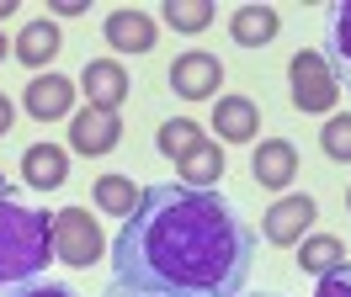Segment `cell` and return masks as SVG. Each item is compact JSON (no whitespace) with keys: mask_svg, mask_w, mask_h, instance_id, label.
<instances>
[{"mask_svg":"<svg viewBox=\"0 0 351 297\" xmlns=\"http://www.w3.org/2000/svg\"><path fill=\"white\" fill-rule=\"evenodd\" d=\"M256 233L223 191L149 186L112 244V281L176 297H240Z\"/></svg>","mask_w":351,"mask_h":297,"instance_id":"cell-1","label":"cell"},{"mask_svg":"<svg viewBox=\"0 0 351 297\" xmlns=\"http://www.w3.org/2000/svg\"><path fill=\"white\" fill-rule=\"evenodd\" d=\"M53 255V223L22 202H0V287H27Z\"/></svg>","mask_w":351,"mask_h":297,"instance_id":"cell-2","label":"cell"},{"mask_svg":"<svg viewBox=\"0 0 351 297\" xmlns=\"http://www.w3.org/2000/svg\"><path fill=\"white\" fill-rule=\"evenodd\" d=\"M287 80H293V106H298V112H330V106L341 101V85H335V75H330L325 53H314V48L293 53Z\"/></svg>","mask_w":351,"mask_h":297,"instance_id":"cell-3","label":"cell"},{"mask_svg":"<svg viewBox=\"0 0 351 297\" xmlns=\"http://www.w3.org/2000/svg\"><path fill=\"white\" fill-rule=\"evenodd\" d=\"M101 250H107V239H101V229L86 207L53 212V255L64 266H90V260H101Z\"/></svg>","mask_w":351,"mask_h":297,"instance_id":"cell-4","label":"cell"},{"mask_svg":"<svg viewBox=\"0 0 351 297\" xmlns=\"http://www.w3.org/2000/svg\"><path fill=\"white\" fill-rule=\"evenodd\" d=\"M319 218V207H314V196H304V191H293V196H277L271 207H266V244H298L308 233V223Z\"/></svg>","mask_w":351,"mask_h":297,"instance_id":"cell-5","label":"cell"},{"mask_svg":"<svg viewBox=\"0 0 351 297\" xmlns=\"http://www.w3.org/2000/svg\"><path fill=\"white\" fill-rule=\"evenodd\" d=\"M219 85H223V64L213 53H202V48H192V53H181L171 64V90L186 96V101H208Z\"/></svg>","mask_w":351,"mask_h":297,"instance_id":"cell-6","label":"cell"},{"mask_svg":"<svg viewBox=\"0 0 351 297\" xmlns=\"http://www.w3.org/2000/svg\"><path fill=\"white\" fill-rule=\"evenodd\" d=\"M123 138V122L117 112H101V106H80L75 122H69V148L75 154H112Z\"/></svg>","mask_w":351,"mask_h":297,"instance_id":"cell-7","label":"cell"},{"mask_svg":"<svg viewBox=\"0 0 351 297\" xmlns=\"http://www.w3.org/2000/svg\"><path fill=\"white\" fill-rule=\"evenodd\" d=\"M80 85H86V101L101 106V112H117V106L128 101V69L117 59H86Z\"/></svg>","mask_w":351,"mask_h":297,"instance_id":"cell-8","label":"cell"},{"mask_svg":"<svg viewBox=\"0 0 351 297\" xmlns=\"http://www.w3.org/2000/svg\"><path fill=\"white\" fill-rule=\"evenodd\" d=\"M325 64L335 85L351 90V0H335L325 11Z\"/></svg>","mask_w":351,"mask_h":297,"instance_id":"cell-9","label":"cell"},{"mask_svg":"<svg viewBox=\"0 0 351 297\" xmlns=\"http://www.w3.org/2000/svg\"><path fill=\"white\" fill-rule=\"evenodd\" d=\"M250 175H256V186L282 191L298 175V148L287 144V138H261V148L250 154Z\"/></svg>","mask_w":351,"mask_h":297,"instance_id":"cell-10","label":"cell"},{"mask_svg":"<svg viewBox=\"0 0 351 297\" xmlns=\"http://www.w3.org/2000/svg\"><path fill=\"white\" fill-rule=\"evenodd\" d=\"M213 127H219L223 144H250L256 133H261V112L250 96H219L213 106Z\"/></svg>","mask_w":351,"mask_h":297,"instance_id":"cell-11","label":"cell"},{"mask_svg":"<svg viewBox=\"0 0 351 297\" xmlns=\"http://www.w3.org/2000/svg\"><path fill=\"white\" fill-rule=\"evenodd\" d=\"M75 96H80V90H75L64 75H38V80L27 85L22 101H27V112H32L38 122H53V117H64L69 106H75Z\"/></svg>","mask_w":351,"mask_h":297,"instance_id":"cell-12","label":"cell"},{"mask_svg":"<svg viewBox=\"0 0 351 297\" xmlns=\"http://www.w3.org/2000/svg\"><path fill=\"white\" fill-rule=\"evenodd\" d=\"M101 32L117 53H149L154 48V16H144V11H112L101 21Z\"/></svg>","mask_w":351,"mask_h":297,"instance_id":"cell-13","label":"cell"},{"mask_svg":"<svg viewBox=\"0 0 351 297\" xmlns=\"http://www.w3.org/2000/svg\"><path fill=\"white\" fill-rule=\"evenodd\" d=\"M64 175H69V154H64V148L32 144V148L22 154V181H27V186L53 191V186H64Z\"/></svg>","mask_w":351,"mask_h":297,"instance_id":"cell-14","label":"cell"},{"mask_svg":"<svg viewBox=\"0 0 351 297\" xmlns=\"http://www.w3.org/2000/svg\"><path fill=\"white\" fill-rule=\"evenodd\" d=\"M229 32H234L240 48H261V42H271L282 32V16H277L271 5H240V11L229 16Z\"/></svg>","mask_w":351,"mask_h":297,"instance_id":"cell-15","label":"cell"},{"mask_svg":"<svg viewBox=\"0 0 351 297\" xmlns=\"http://www.w3.org/2000/svg\"><path fill=\"white\" fill-rule=\"evenodd\" d=\"M176 175H181V186H192V191H219L223 148L219 144H197L186 159H176Z\"/></svg>","mask_w":351,"mask_h":297,"instance_id":"cell-16","label":"cell"},{"mask_svg":"<svg viewBox=\"0 0 351 297\" xmlns=\"http://www.w3.org/2000/svg\"><path fill=\"white\" fill-rule=\"evenodd\" d=\"M11 48H16V59H22V64L43 69V64L59 53V21H48V16H43V21H27Z\"/></svg>","mask_w":351,"mask_h":297,"instance_id":"cell-17","label":"cell"},{"mask_svg":"<svg viewBox=\"0 0 351 297\" xmlns=\"http://www.w3.org/2000/svg\"><path fill=\"white\" fill-rule=\"evenodd\" d=\"M304 250H298V266H304L308 276H330L346 266V244L335 239V233H314V239H298Z\"/></svg>","mask_w":351,"mask_h":297,"instance_id":"cell-18","label":"cell"},{"mask_svg":"<svg viewBox=\"0 0 351 297\" xmlns=\"http://www.w3.org/2000/svg\"><path fill=\"white\" fill-rule=\"evenodd\" d=\"M138 196H144V191L133 186V175H101V181H96V207L107 212V218H133Z\"/></svg>","mask_w":351,"mask_h":297,"instance_id":"cell-19","label":"cell"},{"mask_svg":"<svg viewBox=\"0 0 351 297\" xmlns=\"http://www.w3.org/2000/svg\"><path fill=\"white\" fill-rule=\"evenodd\" d=\"M154 144H160V154H165V159H186V154H192L197 144H208V138H202V127H197V122L176 117V122L160 127V138H154Z\"/></svg>","mask_w":351,"mask_h":297,"instance_id":"cell-20","label":"cell"},{"mask_svg":"<svg viewBox=\"0 0 351 297\" xmlns=\"http://www.w3.org/2000/svg\"><path fill=\"white\" fill-rule=\"evenodd\" d=\"M165 21L176 32H202L213 21V0H165Z\"/></svg>","mask_w":351,"mask_h":297,"instance_id":"cell-21","label":"cell"},{"mask_svg":"<svg viewBox=\"0 0 351 297\" xmlns=\"http://www.w3.org/2000/svg\"><path fill=\"white\" fill-rule=\"evenodd\" d=\"M319 144H325L330 159H351V112L346 117H330L325 133H319Z\"/></svg>","mask_w":351,"mask_h":297,"instance_id":"cell-22","label":"cell"},{"mask_svg":"<svg viewBox=\"0 0 351 297\" xmlns=\"http://www.w3.org/2000/svg\"><path fill=\"white\" fill-rule=\"evenodd\" d=\"M314 297H351V266H341V271H330V276H319Z\"/></svg>","mask_w":351,"mask_h":297,"instance_id":"cell-23","label":"cell"},{"mask_svg":"<svg viewBox=\"0 0 351 297\" xmlns=\"http://www.w3.org/2000/svg\"><path fill=\"white\" fill-rule=\"evenodd\" d=\"M11 297H75V292L53 287V281H27V287H11Z\"/></svg>","mask_w":351,"mask_h":297,"instance_id":"cell-24","label":"cell"},{"mask_svg":"<svg viewBox=\"0 0 351 297\" xmlns=\"http://www.w3.org/2000/svg\"><path fill=\"white\" fill-rule=\"evenodd\" d=\"M101 297H176V292H144V287H128V281H112Z\"/></svg>","mask_w":351,"mask_h":297,"instance_id":"cell-25","label":"cell"},{"mask_svg":"<svg viewBox=\"0 0 351 297\" xmlns=\"http://www.w3.org/2000/svg\"><path fill=\"white\" fill-rule=\"evenodd\" d=\"M90 0H53V16H80Z\"/></svg>","mask_w":351,"mask_h":297,"instance_id":"cell-26","label":"cell"},{"mask_svg":"<svg viewBox=\"0 0 351 297\" xmlns=\"http://www.w3.org/2000/svg\"><path fill=\"white\" fill-rule=\"evenodd\" d=\"M11 122H16V112H11V101H5V96H0V138H5V133H11Z\"/></svg>","mask_w":351,"mask_h":297,"instance_id":"cell-27","label":"cell"},{"mask_svg":"<svg viewBox=\"0 0 351 297\" xmlns=\"http://www.w3.org/2000/svg\"><path fill=\"white\" fill-rule=\"evenodd\" d=\"M0 202H11V181H5V170H0Z\"/></svg>","mask_w":351,"mask_h":297,"instance_id":"cell-28","label":"cell"},{"mask_svg":"<svg viewBox=\"0 0 351 297\" xmlns=\"http://www.w3.org/2000/svg\"><path fill=\"white\" fill-rule=\"evenodd\" d=\"M11 11H16V0H0V21L11 16Z\"/></svg>","mask_w":351,"mask_h":297,"instance_id":"cell-29","label":"cell"},{"mask_svg":"<svg viewBox=\"0 0 351 297\" xmlns=\"http://www.w3.org/2000/svg\"><path fill=\"white\" fill-rule=\"evenodd\" d=\"M250 297H277V292H250Z\"/></svg>","mask_w":351,"mask_h":297,"instance_id":"cell-30","label":"cell"},{"mask_svg":"<svg viewBox=\"0 0 351 297\" xmlns=\"http://www.w3.org/2000/svg\"><path fill=\"white\" fill-rule=\"evenodd\" d=\"M0 59H5V38H0Z\"/></svg>","mask_w":351,"mask_h":297,"instance_id":"cell-31","label":"cell"},{"mask_svg":"<svg viewBox=\"0 0 351 297\" xmlns=\"http://www.w3.org/2000/svg\"><path fill=\"white\" fill-rule=\"evenodd\" d=\"M346 207H351V191H346Z\"/></svg>","mask_w":351,"mask_h":297,"instance_id":"cell-32","label":"cell"}]
</instances>
